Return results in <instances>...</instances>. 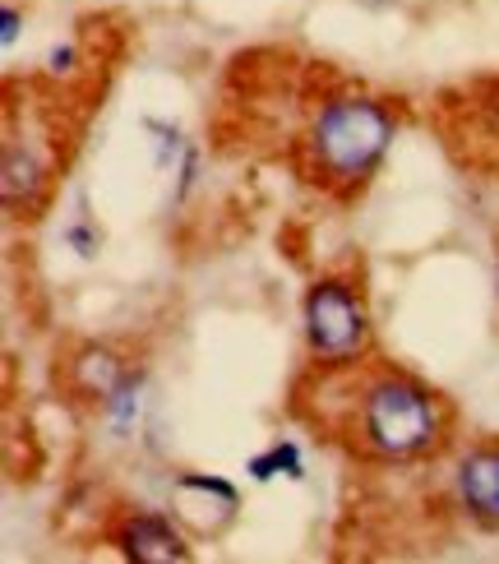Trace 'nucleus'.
<instances>
[{"mask_svg": "<svg viewBox=\"0 0 499 564\" xmlns=\"http://www.w3.org/2000/svg\"><path fill=\"white\" fill-rule=\"evenodd\" d=\"M393 139V121L379 102L343 98L328 102L315 121V153L333 176H366L379 158H384Z\"/></svg>", "mask_w": 499, "mask_h": 564, "instance_id": "obj_1", "label": "nucleus"}, {"mask_svg": "<svg viewBox=\"0 0 499 564\" xmlns=\"http://www.w3.org/2000/svg\"><path fill=\"white\" fill-rule=\"evenodd\" d=\"M366 435L379 454L408 458L435 440V403L408 380H384L366 398Z\"/></svg>", "mask_w": 499, "mask_h": 564, "instance_id": "obj_2", "label": "nucleus"}, {"mask_svg": "<svg viewBox=\"0 0 499 564\" xmlns=\"http://www.w3.org/2000/svg\"><path fill=\"white\" fill-rule=\"evenodd\" d=\"M305 334H311V347L319 357H356L366 343V311L343 282H319L305 296Z\"/></svg>", "mask_w": 499, "mask_h": 564, "instance_id": "obj_3", "label": "nucleus"}, {"mask_svg": "<svg viewBox=\"0 0 499 564\" xmlns=\"http://www.w3.org/2000/svg\"><path fill=\"white\" fill-rule=\"evenodd\" d=\"M121 551L139 564H181L189 555L185 542L172 532V523L153 519V513H139V519H130L121 528Z\"/></svg>", "mask_w": 499, "mask_h": 564, "instance_id": "obj_4", "label": "nucleus"}, {"mask_svg": "<svg viewBox=\"0 0 499 564\" xmlns=\"http://www.w3.org/2000/svg\"><path fill=\"white\" fill-rule=\"evenodd\" d=\"M458 490L481 523H499V449H477L458 467Z\"/></svg>", "mask_w": 499, "mask_h": 564, "instance_id": "obj_5", "label": "nucleus"}, {"mask_svg": "<svg viewBox=\"0 0 499 564\" xmlns=\"http://www.w3.org/2000/svg\"><path fill=\"white\" fill-rule=\"evenodd\" d=\"M273 473H288V477H301V454L292 449V444H273V449L264 458L250 463V477L254 481H269Z\"/></svg>", "mask_w": 499, "mask_h": 564, "instance_id": "obj_6", "label": "nucleus"}, {"mask_svg": "<svg viewBox=\"0 0 499 564\" xmlns=\"http://www.w3.org/2000/svg\"><path fill=\"white\" fill-rule=\"evenodd\" d=\"M181 486H185V490H208V496H218L227 509L236 505V490H231L227 481H218V477H185Z\"/></svg>", "mask_w": 499, "mask_h": 564, "instance_id": "obj_7", "label": "nucleus"}, {"mask_svg": "<svg viewBox=\"0 0 499 564\" xmlns=\"http://www.w3.org/2000/svg\"><path fill=\"white\" fill-rule=\"evenodd\" d=\"M14 33H19V10H6V46H14Z\"/></svg>", "mask_w": 499, "mask_h": 564, "instance_id": "obj_8", "label": "nucleus"}]
</instances>
